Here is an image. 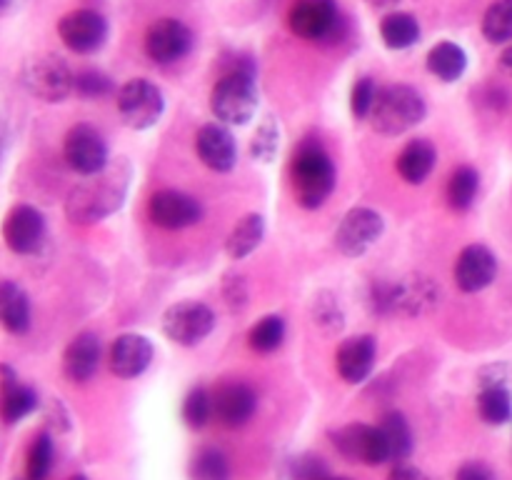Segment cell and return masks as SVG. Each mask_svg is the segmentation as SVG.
<instances>
[{
	"instance_id": "4",
	"label": "cell",
	"mask_w": 512,
	"mask_h": 480,
	"mask_svg": "<svg viewBox=\"0 0 512 480\" xmlns=\"http://www.w3.org/2000/svg\"><path fill=\"white\" fill-rule=\"evenodd\" d=\"M425 118V100L410 85H388L378 90L373 113V128L383 135H400L415 128Z\"/></svg>"
},
{
	"instance_id": "33",
	"label": "cell",
	"mask_w": 512,
	"mask_h": 480,
	"mask_svg": "<svg viewBox=\"0 0 512 480\" xmlns=\"http://www.w3.org/2000/svg\"><path fill=\"white\" fill-rule=\"evenodd\" d=\"M483 35L495 45L512 43V0H495L485 10Z\"/></svg>"
},
{
	"instance_id": "49",
	"label": "cell",
	"mask_w": 512,
	"mask_h": 480,
	"mask_svg": "<svg viewBox=\"0 0 512 480\" xmlns=\"http://www.w3.org/2000/svg\"><path fill=\"white\" fill-rule=\"evenodd\" d=\"M70 480H88V478H85V475H75V478H70Z\"/></svg>"
},
{
	"instance_id": "14",
	"label": "cell",
	"mask_w": 512,
	"mask_h": 480,
	"mask_svg": "<svg viewBox=\"0 0 512 480\" xmlns=\"http://www.w3.org/2000/svg\"><path fill=\"white\" fill-rule=\"evenodd\" d=\"M58 35L73 53H95L108 38V23L95 10L80 8L58 20Z\"/></svg>"
},
{
	"instance_id": "16",
	"label": "cell",
	"mask_w": 512,
	"mask_h": 480,
	"mask_svg": "<svg viewBox=\"0 0 512 480\" xmlns=\"http://www.w3.org/2000/svg\"><path fill=\"white\" fill-rule=\"evenodd\" d=\"M258 408V395L250 385L240 380H230L215 388L213 393V413L225 428H243Z\"/></svg>"
},
{
	"instance_id": "43",
	"label": "cell",
	"mask_w": 512,
	"mask_h": 480,
	"mask_svg": "<svg viewBox=\"0 0 512 480\" xmlns=\"http://www.w3.org/2000/svg\"><path fill=\"white\" fill-rule=\"evenodd\" d=\"M455 480H498V475L493 473L490 465L480 463V460H470V463L460 465Z\"/></svg>"
},
{
	"instance_id": "36",
	"label": "cell",
	"mask_w": 512,
	"mask_h": 480,
	"mask_svg": "<svg viewBox=\"0 0 512 480\" xmlns=\"http://www.w3.org/2000/svg\"><path fill=\"white\" fill-rule=\"evenodd\" d=\"M183 420L188 428L200 430L208 425V420L213 418V395L208 393L205 388H193L183 400Z\"/></svg>"
},
{
	"instance_id": "1",
	"label": "cell",
	"mask_w": 512,
	"mask_h": 480,
	"mask_svg": "<svg viewBox=\"0 0 512 480\" xmlns=\"http://www.w3.org/2000/svg\"><path fill=\"white\" fill-rule=\"evenodd\" d=\"M130 185V165L118 160L115 165H105L100 173L88 175L85 183L73 188L65 203V213L73 223L88 225L108 218L115 210L123 208L125 193Z\"/></svg>"
},
{
	"instance_id": "29",
	"label": "cell",
	"mask_w": 512,
	"mask_h": 480,
	"mask_svg": "<svg viewBox=\"0 0 512 480\" xmlns=\"http://www.w3.org/2000/svg\"><path fill=\"white\" fill-rule=\"evenodd\" d=\"M383 43L393 50H405L418 43L420 25L410 13H393L380 23Z\"/></svg>"
},
{
	"instance_id": "19",
	"label": "cell",
	"mask_w": 512,
	"mask_h": 480,
	"mask_svg": "<svg viewBox=\"0 0 512 480\" xmlns=\"http://www.w3.org/2000/svg\"><path fill=\"white\" fill-rule=\"evenodd\" d=\"M195 150H198L200 160L210 170H218V173H228L235 165V160H238L233 133L223 123L203 125L198 135H195Z\"/></svg>"
},
{
	"instance_id": "13",
	"label": "cell",
	"mask_w": 512,
	"mask_h": 480,
	"mask_svg": "<svg viewBox=\"0 0 512 480\" xmlns=\"http://www.w3.org/2000/svg\"><path fill=\"white\" fill-rule=\"evenodd\" d=\"M193 48V33L175 18H160L145 33V53L160 65H170L185 58Z\"/></svg>"
},
{
	"instance_id": "48",
	"label": "cell",
	"mask_w": 512,
	"mask_h": 480,
	"mask_svg": "<svg viewBox=\"0 0 512 480\" xmlns=\"http://www.w3.org/2000/svg\"><path fill=\"white\" fill-rule=\"evenodd\" d=\"M10 3H13V0H0V13H3V10H8Z\"/></svg>"
},
{
	"instance_id": "15",
	"label": "cell",
	"mask_w": 512,
	"mask_h": 480,
	"mask_svg": "<svg viewBox=\"0 0 512 480\" xmlns=\"http://www.w3.org/2000/svg\"><path fill=\"white\" fill-rule=\"evenodd\" d=\"M148 215L158 228L180 230L198 223L203 210H200L198 200L180 193V190H158L148 200Z\"/></svg>"
},
{
	"instance_id": "10",
	"label": "cell",
	"mask_w": 512,
	"mask_h": 480,
	"mask_svg": "<svg viewBox=\"0 0 512 480\" xmlns=\"http://www.w3.org/2000/svg\"><path fill=\"white\" fill-rule=\"evenodd\" d=\"M375 303L380 310H398L405 315L428 313L438 303V288L428 278H408L398 285H378Z\"/></svg>"
},
{
	"instance_id": "2",
	"label": "cell",
	"mask_w": 512,
	"mask_h": 480,
	"mask_svg": "<svg viewBox=\"0 0 512 480\" xmlns=\"http://www.w3.org/2000/svg\"><path fill=\"white\" fill-rule=\"evenodd\" d=\"M290 175H293L295 198L308 210L320 208L335 188L333 160L325 153L323 145L315 143V140H308L295 150Z\"/></svg>"
},
{
	"instance_id": "18",
	"label": "cell",
	"mask_w": 512,
	"mask_h": 480,
	"mask_svg": "<svg viewBox=\"0 0 512 480\" xmlns=\"http://www.w3.org/2000/svg\"><path fill=\"white\" fill-rule=\"evenodd\" d=\"M498 275V260H495L493 250L485 245H468L460 250L458 260H455V283L463 293H478L485 290Z\"/></svg>"
},
{
	"instance_id": "37",
	"label": "cell",
	"mask_w": 512,
	"mask_h": 480,
	"mask_svg": "<svg viewBox=\"0 0 512 480\" xmlns=\"http://www.w3.org/2000/svg\"><path fill=\"white\" fill-rule=\"evenodd\" d=\"M313 313H315V323L323 325V328L330 330V333L343 328V310H340L338 300H335L330 293H320L318 298H315Z\"/></svg>"
},
{
	"instance_id": "17",
	"label": "cell",
	"mask_w": 512,
	"mask_h": 480,
	"mask_svg": "<svg viewBox=\"0 0 512 480\" xmlns=\"http://www.w3.org/2000/svg\"><path fill=\"white\" fill-rule=\"evenodd\" d=\"M45 235V220L33 205H15L3 220V240L13 253L30 255L40 248Z\"/></svg>"
},
{
	"instance_id": "50",
	"label": "cell",
	"mask_w": 512,
	"mask_h": 480,
	"mask_svg": "<svg viewBox=\"0 0 512 480\" xmlns=\"http://www.w3.org/2000/svg\"><path fill=\"white\" fill-rule=\"evenodd\" d=\"M325 480H350V478H333V475H328V478Z\"/></svg>"
},
{
	"instance_id": "26",
	"label": "cell",
	"mask_w": 512,
	"mask_h": 480,
	"mask_svg": "<svg viewBox=\"0 0 512 480\" xmlns=\"http://www.w3.org/2000/svg\"><path fill=\"white\" fill-rule=\"evenodd\" d=\"M380 433H383L385 450H388V463H403L413 453V430L403 413H385L380 420Z\"/></svg>"
},
{
	"instance_id": "3",
	"label": "cell",
	"mask_w": 512,
	"mask_h": 480,
	"mask_svg": "<svg viewBox=\"0 0 512 480\" xmlns=\"http://www.w3.org/2000/svg\"><path fill=\"white\" fill-rule=\"evenodd\" d=\"M210 110L223 125H245L258 110V85L250 68H235L213 85Z\"/></svg>"
},
{
	"instance_id": "25",
	"label": "cell",
	"mask_w": 512,
	"mask_h": 480,
	"mask_svg": "<svg viewBox=\"0 0 512 480\" xmlns=\"http://www.w3.org/2000/svg\"><path fill=\"white\" fill-rule=\"evenodd\" d=\"M435 165V148L428 140H410L398 155V173L405 183L420 185Z\"/></svg>"
},
{
	"instance_id": "22",
	"label": "cell",
	"mask_w": 512,
	"mask_h": 480,
	"mask_svg": "<svg viewBox=\"0 0 512 480\" xmlns=\"http://www.w3.org/2000/svg\"><path fill=\"white\" fill-rule=\"evenodd\" d=\"M38 408V395L30 385H23L13 368L3 365L0 368V418L5 423H20Z\"/></svg>"
},
{
	"instance_id": "8",
	"label": "cell",
	"mask_w": 512,
	"mask_h": 480,
	"mask_svg": "<svg viewBox=\"0 0 512 480\" xmlns=\"http://www.w3.org/2000/svg\"><path fill=\"white\" fill-rule=\"evenodd\" d=\"M288 25L298 38L313 40H330L338 33L340 10L335 0H295L290 5Z\"/></svg>"
},
{
	"instance_id": "32",
	"label": "cell",
	"mask_w": 512,
	"mask_h": 480,
	"mask_svg": "<svg viewBox=\"0 0 512 480\" xmlns=\"http://www.w3.org/2000/svg\"><path fill=\"white\" fill-rule=\"evenodd\" d=\"M478 413L488 425H505L512 418V393L505 388H480Z\"/></svg>"
},
{
	"instance_id": "6",
	"label": "cell",
	"mask_w": 512,
	"mask_h": 480,
	"mask_svg": "<svg viewBox=\"0 0 512 480\" xmlns=\"http://www.w3.org/2000/svg\"><path fill=\"white\" fill-rule=\"evenodd\" d=\"M165 110L163 93L145 78H133L118 90V113L133 130H148L160 120Z\"/></svg>"
},
{
	"instance_id": "44",
	"label": "cell",
	"mask_w": 512,
	"mask_h": 480,
	"mask_svg": "<svg viewBox=\"0 0 512 480\" xmlns=\"http://www.w3.org/2000/svg\"><path fill=\"white\" fill-rule=\"evenodd\" d=\"M388 480H430L423 470L413 468V465H398V468L390 473Z\"/></svg>"
},
{
	"instance_id": "7",
	"label": "cell",
	"mask_w": 512,
	"mask_h": 480,
	"mask_svg": "<svg viewBox=\"0 0 512 480\" xmlns=\"http://www.w3.org/2000/svg\"><path fill=\"white\" fill-rule=\"evenodd\" d=\"M215 328V313L205 303L198 300H183V303L170 305L163 313V330L173 343L198 345L208 338Z\"/></svg>"
},
{
	"instance_id": "40",
	"label": "cell",
	"mask_w": 512,
	"mask_h": 480,
	"mask_svg": "<svg viewBox=\"0 0 512 480\" xmlns=\"http://www.w3.org/2000/svg\"><path fill=\"white\" fill-rule=\"evenodd\" d=\"M253 155L258 160H273L275 150H278V125H275L273 118L265 120L258 130H255V138H253Z\"/></svg>"
},
{
	"instance_id": "39",
	"label": "cell",
	"mask_w": 512,
	"mask_h": 480,
	"mask_svg": "<svg viewBox=\"0 0 512 480\" xmlns=\"http://www.w3.org/2000/svg\"><path fill=\"white\" fill-rule=\"evenodd\" d=\"M378 90L375 88L373 78H360L358 83L353 85V95H350V108H353V115L358 120L370 118L373 113L375 98H378Z\"/></svg>"
},
{
	"instance_id": "11",
	"label": "cell",
	"mask_w": 512,
	"mask_h": 480,
	"mask_svg": "<svg viewBox=\"0 0 512 480\" xmlns=\"http://www.w3.org/2000/svg\"><path fill=\"white\" fill-rule=\"evenodd\" d=\"M333 443L340 450V455L350 463H388V450H385V440L378 425L350 423L340 428L338 433H333Z\"/></svg>"
},
{
	"instance_id": "30",
	"label": "cell",
	"mask_w": 512,
	"mask_h": 480,
	"mask_svg": "<svg viewBox=\"0 0 512 480\" xmlns=\"http://www.w3.org/2000/svg\"><path fill=\"white\" fill-rule=\"evenodd\" d=\"M478 190H480V175L478 170L470 168V165H460L448 180V205L453 210H468L470 205L475 203L478 198Z\"/></svg>"
},
{
	"instance_id": "21",
	"label": "cell",
	"mask_w": 512,
	"mask_h": 480,
	"mask_svg": "<svg viewBox=\"0 0 512 480\" xmlns=\"http://www.w3.org/2000/svg\"><path fill=\"white\" fill-rule=\"evenodd\" d=\"M375 355H378V345L370 335H355L348 338L335 353V368H338L340 378L345 383H363L370 373H373Z\"/></svg>"
},
{
	"instance_id": "20",
	"label": "cell",
	"mask_w": 512,
	"mask_h": 480,
	"mask_svg": "<svg viewBox=\"0 0 512 480\" xmlns=\"http://www.w3.org/2000/svg\"><path fill=\"white\" fill-rule=\"evenodd\" d=\"M153 360V343L145 335L125 333L110 345V370L118 378H138Z\"/></svg>"
},
{
	"instance_id": "28",
	"label": "cell",
	"mask_w": 512,
	"mask_h": 480,
	"mask_svg": "<svg viewBox=\"0 0 512 480\" xmlns=\"http://www.w3.org/2000/svg\"><path fill=\"white\" fill-rule=\"evenodd\" d=\"M263 235H265L263 215L250 213L245 215L233 230H230L228 240H225V250H228V255L233 260H243L245 255H250L255 248H258Z\"/></svg>"
},
{
	"instance_id": "23",
	"label": "cell",
	"mask_w": 512,
	"mask_h": 480,
	"mask_svg": "<svg viewBox=\"0 0 512 480\" xmlns=\"http://www.w3.org/2000/svg\"><path fill=\"white\" fill-rule=\"evenodd\" d=\"M100 365V340L93 333L75 335L63 353V370L73 383H88Z\"/></svg>"
},
{
	"instance_id": "45",
	"label": "cell",
	"mask_w": 512,
	"mask_h": 480,
	"mask_svg": "<svg viewBox=\"0 0 512 480\" xmlns=\"http://www.w3.org/2000/svg\"><path fill=\"white\" fill-rule=\"evenodd\" d=\"M8 93H5V83L0 78V153H3V143H5V130H8Z\"/></svg>"
},
{
	"instance_id": "38",
	"label": "cell",
	"mask_w": 512,
	"mask_h": 480,
	"mask_svg": "<svg viewBox=\"0 0 512 480\" xmlns=\"http://www.w3.org/2000/svg\"><path fill=\"white\" fill-rule=\"evenodd\" d=\"M110 90H113V83L100 70H80V73H75V93L83 95V98H103Z\"/></svg>"
},
{
	"instance_id": "35",
	"label": "cell",
	"mask_w": 512,
	"mask_h": 480,
	"mask_svg": "<svg viewBox=\"0 0 512 480\" xmlns=\"http://www.w3.org/2000/svg\"><path fill=\"white\" fill-rule=\"evenodd\" d=\"M53 468V440L48 433L35 435L25 455V480H45Z\"/></svg>"
},
{
	"instance_id": "24",
	"label": "cell",
	"mask_w": 512,
	"mask_h": 480,
	"mask_svg": "<svg viewBox=\"0 0 512 480\" xmlns=\"http://www.w3.org/2000/svg\"><path fill=\"white\" fill-rule=\"evenodd\" d=\"M0 328L13 335L30 328V300L13 280H0Z\"/></svg>"
},
{
	"instance_id": "41",
	"label": "cell",
	"mask_w": 512,
	"mask_h": 480,
	"mask_svg": "<svg viewBox=\"0 0 512 480\" xmlns=\"http://www.w3.org/2000/svg\"><path fill=\"white\" fill-rule=\"evenodd\" d=\"M480 388H505L512 393V365L495 363L480 370Z\"/></svg>"
},
{
	"instance_id": "46",
	"label": "cell",
	"mask_w": 512,
	"mask_h": 480,
	"mask_svg": "<svg viewBox=\"0 0 512 480\" xmlns=\"http://www.w3.org/2000/svg\"><path fill=\"white\" fill-rule=\"evenodd\" d=\"M500 65H503L505 73L512 75V43L503 50V55H500Z\"/></svg>"
},
{
	"instance_id": "34",
	"label": "cell",
	"mask_w": 512,
	"mask_h": 480,
	"mask_svg": "<svg viewBox=\"0 0 512 480\" xmlns=\"http://www.w3.org/2000/svg\"><path fill=\"white\" fill-rule=\"evenodd\" d=\"M285 338V320L280 315H265L263 320L250 328L248 343L250 348L258 350V353H273L280 348Z\"/></svg>"
},
{
	"instance_id": "9",
	"label": "cell",
	"mask_w": 512,
	"mask_h": 480,
	"mask_svg": "<svg viewBox=\"0 0 512 480\" xmlns=\"http://www.w3.org/2000/svg\"><path fill=\"white\" fill-rule=\"evenodd\" d=\"M383 230V215L375 213L373 208H353L335 230V245L348 258H358L378 243Z\"/></svg>"
},
{
	"instance_id": "5",
	"label": "cell",
	"mask_w": 512,
	"mask_h": 480,
	"mask_svg": "<svg viewBox=\"0 0 512 480\" xmlns=\"http://www.w3.org/2000/svg\"><path fill=\"white\" fill-rule=\"evenodd\" d=\"M20 80L35 98L45 103H60L75 90V75L70 73L68 63L58 55H35L23 65Z\"/></svg>"
},
{
	"instance_id": "27",
	"label": "cell",
	"mask_w": 512,
	"mask_h": 480,
	"mask_svg": "<svg viewBox=\"0 0 512 480\" xmlns=\"http://www.w3.org/2000/svg\"><path fill=\"white\" fill-rule=\"evenodd\" d=\"M465 68H468V55H465V50L460 45L450 43V40L438 43L428 53V70L435 78L443 80V83L458 80L465 73Z\"/></svg>"
},
{
	"instance_id": "12",
	"label": "cell",
	"mask_w": 512,
	"mask_h": 480,
	"mask_svg": "<svg viewBox=\"0 0 512 480\" xmlns=\"http://www.w3.org/2000/svg\"><path fill=\"white\" fill-rule=\"evenodd\" d=\"M63 155L70 168L80 175H95L108 165V145L103 135L90 125H75L68 130L63 143Z\"/></svg>"
},
{
	"instance_id": "47",
	"label": "cell",
	"mask_w": 512,
	"mask_h": 480,
	"mask_svg": "<svg viewBox=\"0 0 512 480\" xmlns=\"http://www.w3.org/2000/svg\"><path fill=\"white\" fill-rule=\"evenodd\" d=\"M398 0H370V5H375V8H388V5H395Z\"/></svg>"
},
{
	"instance_id": "31",
	"label": "cell",
	"mask_w": 512,
	"mask_h": 480,
	"mask_svg": "<svg viewBox=\"0 0 512 480\" xmlns=\"http://www.w3.org/2000/svg\"><path fill=\"white\" fill-rule=\"evenodd\" d=\"M190 480H230V463L223 450L200 448L190 460Z\"/></svg>"
},
{
	"instance_id": "42",
	"label": "cell",
	"mask_w": 512,
	"mask_h": 480,
	"mask_svg": "<svg viewBox=\"0 0 512 480\" xmlns=\"http://www.w3.org/2000/svg\"><path fill=\"white\" fill-rule=\"evenodd\" d=\"M293 478L295 480H325L328 478V468L315 455H303V458L293 460Z\"/></svg>"
}]
</instances>
